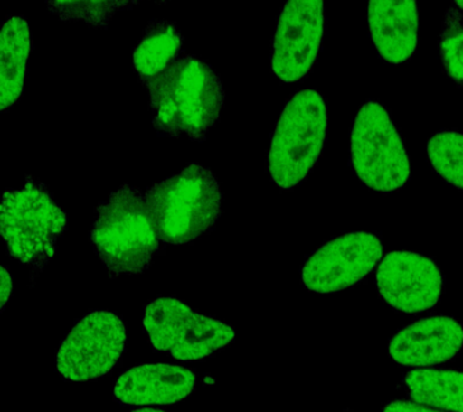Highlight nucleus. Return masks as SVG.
Here are the masks:
<instances>
[{
	"mask_svg": "<svg viewBox=\"0 0 463 412\" xmlns=\"http://www.w3.org/2000/svg\"><path fill=\"white\" fill-rule=\"evenodd\" d=\"M154 2L157 4H165L166 2H169V0H154Z\"/></svg>",
	"mask_w": 463,
	"mask_h": 412,
	"instance_id": "25",
	"label": "nucleus"
},
{
	"mask_svg": "<svg viewBox=\"0 0 463 412\" xmlns=\"http://www.w3.org/2000/svg\"><path fill=\"white\" fill-rule=\"evenodd\" d=\"M32 46L27 21L20 16L7 17L0 33V108L3 111L14 107L24 92Z\"/></svg>",
	"mask_w": 463,
	"mask_h": 412,
	"instance_id": "15",
	"label": "nucleus"
},
{
	"mask_svg": "<svg viewBox=\"0 0 463 412\" xmlns=\"http://www.w3.org/2000/svg\"><path fill=\"white\" fill-rule=\"evenodd\" d=\"M462 349L463 325L456 318L443 314L407 325L389 343L391 358L407 367L447 363L458 357Z\"/></svg>",
	"mask_w": 463,
	"mask_h": 412,
	"instance_id": "12",
	"label": "nucleus"
},
{
	"mask_svg": "<svg viewBox=\"0 0 463 412\" xmlns=\"http://www.w3.org/2000/svg\"><path fill=\"white\" fill-rule=\"evenodd\" d=\"M383 412H440L432 410L425 405L415 404L414 401L396 400L387 404Z\"/></svg>",
	"mask_w": 463,
	"mask_h": 412,
	"instance_id": "21",
	"label": "nucleus"
},
{
	"mask_svg": "<svg viewBox=\"0 0 463 412\" xmlns=\"http://www.w3.org/2000/svg\"><path fill=\"white\" fill-rule=\"evenodd\" d=\"M379 295L394 310L418 314L432 309L443 293V275L434 260L411 251L387 253L376 271Z\"/></svg>",
	"mask_w": 463,
	"mask_h": 412,
	"instance_id": "11",
	"label": "nucleus"
},
{
	"mask_svg": "<svg viewBox=\"0 0 463 412\" xmlns=\"http://www.w3.org/2000/svg\"><path fill=\"white\" fill-rule=\"evenodd\" d=\"M369 33L380 57L387 63L411 60L418 46L416 0H369Z\"/></svg>",
	"mask_w": 463,
	"mask_h": 412,
	"instance_id": "14",
	"label": "nucleus"
},
{
	"mask_svg": "<svg viewBox=\"0 0 463 412\" xmlns=\"http://www.w3.org/2000/svg\"><path fill=\"white\" fill-rule=\"evenodd\" d=\"M0 292H2V310L7 302V299L10 298L11 292H13V278H11V275L9 271H7L5 267H2V288H0Z\"/></svg>",
	"mask_w": 463,
	"mask_h": 412,
	"instance_id": "22",
	"label": "nucleus"
},
{
	"mask_svg": "<svg viewBox=\"0 0 463 412\" xmlns=\"http://www.w3.org/2000/svg\"><path fill=\"white\" fill-rule=\"evenodd\" d=\"M325 31L324 0H288L275 31L271 70L284 82L306 78L317 61Z\"/></svg>",
	"mask_w": 463,
	"mask_h": 412,
	"instance_id": "10",
	"label": "nucleus"
},
{
	"mask_svg": "<svg viewBox=\"0 0 463 412\" xmlns=\"http://www.w3.org/2000/svg\"><path fill=\"white\" fill-rule=\"evenodd\" d=\"M150 96L152 125L159 136L204 141L224 105L222 82L213 69L192 54L180 56L144 85Z\"/></svg>",
	"mask_w": 463,
	"mask_h": 412,
	"instance_id": "1",
	"label": "nucleus"
},
{
	"mask_svg": "<svg viewBox=\"0 0 463 412\" xmlns=\"http://www.w3.org/2000/svg\"><path fill=\"white\" fill-rule=\"evenodd\" d=\"M96 212L90 242L111 278L143 274L165 251L140 188L122 184Z\"/></svg>",
	"mask_w": 463,
	"mask_h": 412,
	"instance_id": "2",
	"label": "nucleus"
},
{
	"mask_svg": "<svg viewBox=\"0 0 463 412\" xmlns=\"http://www.w3.org/2000/svg\"><path fill=\"white\" fill-rule=\"evenodd\" d=\"M152 220L165 244L184 245L213 229L223 194L212 170L190 164L144 192Z\"/></svg>",
	"mask_w": 463,
	"mask_h": 412,
	"instance_id": "3",
	"label": "nucleus"
},
{
	"mask_svg": "<svg viewBox=\"0 0 463 412\" xmlns=\"http://www.w3.org/2000/svg\"><path fill=\"white\" fill-rule=\"evenodd\" d=\"M127 331L118 314L93 311L74 325L61 343L57 370L71 381H89L110 371L125 351Z\"/></svg>",
	"mask_w": 463,
	"mask_h": 412,
	"instance_id": "8",
	"label": "nucleus"
},
{
	"mask_svg": "<svg viewBox=\"0 0 463 412\" xmlns=\"http://www.w3.org/2000/svg\"><path fill=\"white\" fill-rule=\"evenodd\" d=\"M195 375L173 364H143L122 372L114 397L125 405L173 404L194 392Z\"/></svg>",
	"mask_w": 463,
	"mask_h": 412,
	"instance_id": "13",
	"label": "nucleus"
},
{
	"mask_svg": "<svg viewBox=\"0 0 463 412\" xmlns=\"http://www.w3.org/2000/svg\"><path fill=\"white\" fill-rule=\"evenodd\" d=\"M327 136V108L321 94L303 89L286 103L275 126L268 170L281 190L302 183L317 164Z\"/></svg>",
	"mask_w": 463,
	"mask_h": 412,
	"instance_id": "5",
	"label": "nucleus"
},
{
	"mask_svg": "<svg viewBox=\"0 0 463 412\" xmlns=\"http://www.w3.org/2000/svg\"><path fill=\"white\" fill-rule=\"evenodd\" d=\"M183 35L173 22H148L133 53V69L139 81L145 85L162 74L183 52Z\"/></svg>",
	"mask_w": 463,
	"mask_h": 412,
	"instance_id": "16",
	"label": "nucleus"
},
{
	"mask_svg": "<svg viewBox=\"0 0 463 412\" xmlns=\"http://www.w3.org/2000/svg\"><path fill=\"white\" fill-rule=\"evenodd\" d=\"M351 163L358 179L376 192L401 190L411 179V161L403 139L383 105L367 101L351 130Z\"/></svg>",
	"mask_w": 463,
	"mask_h": 412,
	"instance_id": "6",
	"label": "nucleus"
},
{
	"mask_svg": "<svg viewBox=\"0 0 463 412\" xmlns=\"http://www.w3.org/2000/svg\"><path fill=\"white\" fill-rule=\"evenodd\" d=\"M132 412H165V411L158 410V408H139V410H134Z\"/></svg>",
	"mask_w": 463,
	"mask_h": 412,
	"instance_id": "23",
	"label": "nucleus"
},
{
	"mask_svg": "<svg viewBox=\"0 0 463 412\" xmlns=\"http://www.w3.org/2000/svg\"><path fill=\"white\" fill-rule=\"evenodd\" d=\"M67 227V213L34 177L27 176L20 190L3 194L0 228L7 251L33 270L42 271L53 258Z\"/></svg>",
	"mask_w": 463,
	"mask_h": 412,
	"instance_id": "4",
	"label": "nucleus"
},
{
	"mask_svg": "<svg viewBox=\"0 0 463 412\" xmlns=\"http://www.w3.org/2000/svg\"><path fill=\"white\" fill-rule=\"evenodd\" d=\"M439 52L449 78L463 87V14L454 7L445 14Z\"/></svg>",
	"mask_w": 463,
	"mask_h": 412,
	"instance_id": "20",
	"label": "nucleus"
},
{
	"mask_svg": "<svg viewBox=\"0 0 463 412\" xmlns=\"http://www.w3.org/2000/svg\"><path fill=\"white\" fill-rule=\"evenodd\" d=\"M376 234L354 231L326 242L310 256L302 269L304 286L317 293L343 291L358 284L383 257Z\"/></svg>",
	"mask_w": 463,
	"mask_h": 412,
	"instance_id": "9",
	"label": "nucleus"
},
{
	"mask_svg": "<svg viewBox=\"0 0 463 412\" xmlns=\"http://www.w3.org/2000/svg\"><path fill=\"white\" fill-rule=\"evenodd\" d=\"M415 403L450 412H463V372L443 369H416L404 378Z\"/></svg>",
	"mask_w": 463,
	"mask_h": 412,
	"instance_id": "17",
	"label": "nucleus"
},
{
	"mask_svg": "<svg viewBox=\"0 0 463 412\" xmlns=\"http://www.w3.org/2000/svg\"><path fill=\"white\" fill-rule=\"evenodd\" d=\"M144 328L151 345L184 361L203 360L233 342L234 329L195 313L181 300L158 298L145 307Z\"/></svg>",
	"mask_w": 463,
	"mask_h": 412,
	"instance_id": "7",
	"label": "nucleus"
},
{
	"mask_svg": "<svg viewBox=\"0 0 463 412\" xmlns=\"http://www.w3.org/2000/svg\"><path fill=\"white\" fill-rule=\"evenodd\" d=\"M141 0H46L50 13L65 22H85L107 29L116 13L133 9Z\"/></svg>",
	"mask_w": 463,
	"mask_h": 412,
	"instance_id": "18",
	"label": "nucleus"
},
{
	"mask_svg": "<svg viewBox=\"0 0 463 412\" xmlns=\"http://www.w3.org/2000/svg\"><path fill=\"white\" fill-rule=\"evenodd\" d=\"M455 5L458 7V10L463 11V0H454Z\"/></svg>",
	"mask_w": 463,
	"mask_h": 412,
	"instance_id": "24",
	"label": "nucleus"
},
{
	"mask_svg": "<svg viewBox=\"0 0 463 412\" xmlns=\"http://www.w3.org/2000/svg\"><path fill=\"white\" fill-rule=\"evenodd\" d=\"M427 155L434 172L463 191V133L441 130L430 136Z\"/></svg>",
	"mask_w": 463,
	"mask_h": 412,
	"instance_id": "19",
	"label": "nucleus"
}]
</instances>
